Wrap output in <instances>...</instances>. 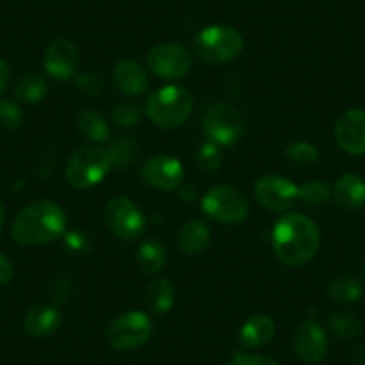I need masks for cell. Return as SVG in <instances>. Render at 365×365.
<instances>
[{"label":"cell","instance_id":"5bb4252c","mask_svg":"<svg viewBox=\"0 0 365 365\" xmlns=\"http://www.w3.org/2000/svg\"><path fill=\"white\" fill-rule=\"evenodd\" d=\"M294 349L297 356L307 364H317L326 356L328 339L322 326L315 319H307L297 326L294 333Z\"/></svg>","mask_w":365,"mask_h":365},{"label":"cell","instance_id":"d590c367","mask_svg":"<svg viewBox=\"0 0 365 365\" xmlns=\"http://www.w3.org/2000/svg\"><path fill=\"white\" fill-rule=\"evenodd\" d=\"M13 274H15V270H13L11 262H9L4 252H0V287L9 285L13 279Z\"/></svg>","mask_w":365,"mask_h":365},{"label":"cell","instance_id":"277c9868","mask_svg":"<svg viewBox=\"0 0 365 365\" xmlns=\"http://www.w3.org/2000/svg\"><path fill=\"white\" fill-rule=\"evenodd\" d=\"M111 167L113 165L106 149L99 145H84L73 150L68 158L65 178L70 187L84 190L103 182V179L110 174Z\"/></svg>","mask_w":365,"mask_h":365},{"label":"cell","instance_id":"603a6c76","mask_svg":"<svg viewBox=\"0 0 365 365\" xmlns=\"http://www.w3.org/2000/svg\"><path fill=\"white\" fill-rule=\"evenodd\" d=\"M77 129L84 138H88L93 143H104L110 140V128L108 122L101 113L93 110L81 111L77 117Z\"/></svg>","mask_w":365,"mask_h":365},{"label":"cell","instance_id":"7a4b0ae2","mask_svg":"<svg viewBox=\"0 0 365 365\" xmlns=\"http://www.w3.org/2000/svg\"><path fill=\"white\" fill-rule=\"evenodd\" d=\"M66 215L59 205L54 201L33 202L26 206L16 215L13 222L11 233L16 244L20 245H40L51 244L65 235Z\"/></svg>","mask_w":365,"mask_h":365},{"label":"cell","instance_id":"ab89813d","mask_svg":"<svg viewBox=\"0 0 365 365\" xmlns=\"http://www.w3.org/2000/svg\"><path fill=\"white\" fill-rule=\"evenodd\" d=\"M4 217H6V213H4V202L0 201V231H2V226H4Z\"/></svg>","mask_w":365,"mask_h":365},{"label":"cell","instance_id":"8992f818","mask_svg":"<svg viewBox=\"0 0 365 365\" xmlns=\"http://www.w3.org/2000/svg\"><path fill=\"white\" fill-rule=\"evenodd\" d=\"M201 208L210 219L220 224H240L249 215V202L240 190L230 185H215L206 192Z\"/></svg>","mask_w":365,"mask_h":365},{"label":"cell","instance_id":"f1b7e54d","mask_svg":"<svg viewBox=\"0 0 365 365\" xmlns=\"http://www.w3.org/2000/svg\"><path fill=\"white\" fill-rule=\"evenodd\" d=\"M333 190L329 188L328 182L319 181V179H314V181L304 182L303 187H299V199H303L308 205L321 206L326 205V202L331 199Z\"/></svg>","mask_w":365,"mask_h":365},{"label":"cell","instance_id":"6da1fadb","mask_svg":"<svg viewBox=\"0 0 365 365\" xmlns=\"http://www.w3.org/2000/svg\"><path fill=\"white\" fill-rule=\"evenodd\" d=\"M272 245L283 265L303 267L317 255L321 233L312 219L299 213H289L274 226Z\"/></svg>","mask_w":365,"mask_h":365},{"label":"cell","instance_id":"cb8c5ba5","mask_svg":"<svg viewBox=\"0 0 365 365\" xmlns=\"http://www.w3.org/2000/svg\"><path fill=\"white\" fill-rule=\"evenodd\" d=\"M138 143L133 136L120 135L115 140H111L110 147H108V154H110L111 165L118 170H124V168H129L133 163H135L136 156H138Z\"/></svg>","mask_w":365,"mask_h":365},{"label":"cell","instance_id":"d6986e66","mask_svg":"<svg viewBox=\"0 0 365 365\" xmlns=\"http://www.w3.org/2000/svg\"><path fill=\"white\" fill-rule=\"evenodd\" d=\"M61 312L56 307H47V304H40L27 312L26 319H24V328L31 336H51L52 333L58 331L61 326Z\"/></svg>","mask_w":365,"mask_h":365},{"label":"cell","instance_id":"4dcf8cb0","mask_svg":"<svg viewBox=\"0 0 365 365\" xmlns=\"http://www.w3.org/2000/svg\"><path fill=\"white\" fill-rule=\"evenodd\" d=\"M285 156L297 165H312L319 160V150L308 142H292L285 147Z\"/></svg>","mask_w":365,"mask_h":365},{"label":"cell","instance_id":"52a82bcc","mask_svg":"<svg viewBox=\"0 0 365 365\" xmlns=\"http://www.w3.org/2000/svg\"><path fill=\"white\" fill-rule=\"evenodd\" d=\"M202 133L217 145H233L244 135V117L227 103H213L202 117Z\"/></svg>","mask_w":365,"mask_h":365},{"label":"cell","instance_id":"44dd1931","mask_svg":"<svg viewBox=\"0 0 365 365\" xmlns=\"http://www.w3.org/2000/svg\"><path fill=\"white\" fill-rule=\"evenodd\" d=\"M174 287L168 279L158 278L153 283H149L145 290V301L147 307L153 314L165 315L172 310L174 307Z\"/></svg>","mask_w":365,"mask_h":365},{"label":"cell","instance_id":"f35d334b","mask_svg":"<svg viewBox=\"0 0 365 365\" xmlns=\"http://www.w3.org/2000/svg\"><path fill=\"white\" fill-rule=\"evenodd\" d=\"M351 356L354 358V361H356L358 365H365V349L364 347H354V349H351Z\"/></svg>","mask_w":365,"mask_h":365},{"label":"cell","instance_id":"d4e9b609","mask_svg":"<svg viewBox=\"0 0 365 365\" xmlns=\"http://www.w3.org/2000/svg\"><path fill=\"white\" fill-rule=\"evenodd\" d=\"M364 294L361 283L353 276H339L328 285V296L336 304L356 303Z\"/></svg>","mask_w":365,"mask_h":365},{"label":"cell","instance_id":"7402d4cb","mask_svg":"<svg viewBox=\"0 0 365 365\" xmlns=\"http://www.w3.org/2000/svg\"><path fill=\"white\" fill-rule=\"evenodd\" d=\"M136 262H138V267L145 274L160 272V270H163L165 263H167V249L161 244V240L149 238L138 247Z\"/></svg>","mask_w":365,"mask_h":365},{"label":"cell","instance_id":"74e56055","mask_svg":"<svg viewBox=\"0 0 365 365\" xmlns=\"http://www.w3.org/2000/svg\"><path fill=\"white\" fill-rule=\"evenodd\" d=\"M179 192H181V199L187 202H192L195 197H197V190H195L192 185H181L179 187Z\"/></svg>","mask_w":365,"mask_h":365},{"label":"cell","instance_id":"2e32d148","mask_svg":"<svg viewBox=\"0 0 365 365\" xmlns=\"http://www.w3.org/2000/svg\"><path fill=\"white\" fill-rule=\"evenodd\" d=\"M113 81L125 97H140L149 88V77L145 70L133 59H120L113 66Z\"/></svg>","mask_w":365,"mask_h":365},{"label":"cell","instance_id":"e0dca14e","mask_svg":"<svg viewBox=\"0 0 365 365\" xmlns=\"http://www.w3.org/2000/svg\"><path fill=\"white\" fill-rule=\"evenodd\" d=\"M331 190L333 201L344 212H358L365 206V181L360 175H340Z\"/></svg>","mask_w":365,"mask_h":365},{"label":"cell","instance_id":"7c38bea8","mask_svg":"<svg viewBox=\"0 0 365 365\" xmlns=\"http://www.w3.org/2000/svg\"><path fill=\"white\" fill-rule=\"evenodd\" d=\"M142 178L149 187L158 190H178L185 179V168L178 158L158 154L143 163Z\"/></svg>","mask_w":365,"mask_h":365},{"label":"cell","instance_id":"8d00e7d4","mask_svg":"<svg viewBox=\"0 0 365 365\" xmlns=\"http://www.w3.org/2000/svg\"><path fill=\"white\" fill-rule=\"evenodd\" d=\"M11 83V70H9V65L0 58V93L6 90Z\"/></svg>","mask_w":365,"mask_h":365},{"label":"cell","instance_id":"9c48e42d","mask_svg":"<svg viewBox=\"0 0 365 365\" xmlns=\"http://www.w3.org/2000/svg\"><path fill=\"white\" fill-rule=\"evenodd\" d=\"M147 65L150 72L161 79L178 81L187 77L192 68V54L188 48L172 41L154 45L147 54Z\"/></svg>","mask_w":365,"mask_h":365},{"label":"cell","instance_id":"ffe728a7","mask_svg":"<svg viewBox=\"0 0 365 365\" xmlns=\"http://www.w3.org/2000/svg\"><path fill=\"white\" fill-rule=\"evenodd\" d=\"M212 231L202 220H190L179 231V249L188 256H197L210 245Z\"/></svg>","mask_w":365,"mask_h":365},{"label":"cell","instance_id":"e575fe53","mask_svg":"<svg viewBox=\"0 0 365 365\" xmlns=\"http://www.w3.org/2000/svg\"><path fill=\"white\" fill-rule=\"evenodd\" d=\"M66 247L72 252H84L88 249V238L81 235L79 231H72L66 235Z\"/></svg>","mask_w":365,"mask_h":365},{"label":"cell","instance_id":"5b68a950","mask_svg":"<svg viewBox=\"0 0 365 365\" xmlns=\"http://www.w3.org/2000/svg\"><path fill=\"white\" fill-rule=\"evenodd\" d=\"M195 54L206 65H224L240 56L244 38L231 26H210L195 36Z\"/></svg>","mask_w":365,"mask_h":365},{"label":"cell","instance_id":"4316f807","mask_svg":"<svg viewBox=\"0 0 365 365\" xmlns=\"http://www.w3.org/2000/svg\"><path fill=\"white\" fill-rule=\"evenodd\" d=\"M328 326L340 339H354L361 333L360 321L354 315L346 314V312H335V314L329 315Z\"/></svg>","mask_w":365,"mask_h":365},{"label":"cell","instance_id":"484cf974","mask_svg":"<svg viewBox=\"0 0 365 365\" xmlns=\"http://www.w3.org/2000/svg\"><path fill=\"white\" fill-rule=\"evenodd\" d=\"M47 81L41 76H36V73H27L15 86V96L19 97V101H22L26 104L41 103L47 97Z\"/></svg>","mask_w":365,"mask_h":365},{"label":"cell","instance_id":"f546056e","mask_svg":"<svg viewBox=\"0 0 365 365\" xmlns=\"http://www.w3.org/2000/svg\"><path fill=\"white\" fill-rule=\"evenodd\" d=\"M111 120H113L118 128L131 129L142 120V110H140L136 104L120 103L113 108V111H111Z\"/></svg>","mask_w":365,"mask_h":365},{"label":"cell","instance_id":"3957f363","mask_svg":"<svg viewBox=\"0 0 365 365\" xmlns=\"http://www.w3.org/2000/svg\"><path fill=\"white\" fill-rule=\"evenodd\" d=\"M194 97L187 88L170 84L156 90L147 101V117L161 129H175L190 118Z\"/></svg>","mask_w":365,"mask_h":365},{"label":"cell","instance_id":"83f0119b","mask_svg":"<svg viewBox=\"0 0 365 365\" xmlns=\"http://www.w3.org/2000/svg\"><path fill=\"white\" fill-rule=\"evenodd\" d=\"M195 161H197L199 168H201L202 172H208V174L217 172L224 161L220 145L206 140V142L201 143V147H199L197 154H195Z\"/></svg>","mask_w":365,"mask_h":365},{"label":"cell","instance_id":"30bf717a","mask_svg":"<svg viewBox=\"0 0 365 365\" xmlns=\"http://www.w3.org/2000/svg\"><path fill=\"white\" fill-rule=\"evenodd\" d=\"M106 224L111 233L125 242L138 240L145 231V217L128 197H115L106 206Z\"/></svg>","mask_w":365,"mask_h":365},{"label":"cell","instance_id":"ac0fdd59","mask_svg":"<svg viewBox=\"0 0 365 365\" xmlns=\"http://www.w3.org/2000/svg\"><path fill=\"white\" fill-rule=\"evenodd\" d=\"M276 333V326L269 315H252L247 321L242 324L240 331H238V340L247 349H255V347H263L274 339Z\"/></svg>","mask_w":365,"mask_h":365},{"label":"cell","instance_id":"9a60e30c","mask_svg":"<svg viewBox=\"0 0 365 365\" xmlns=\"http://www.w3.org/2000/svg\"><path fill=\"white\" fill-rule=\"evenodd\" d=\"M339 147L353 156L365 154V110H349L340 115L335 124Z\"/></svg>","mask_w":365,"mask_h":365},{"label":"cell","instance_id":"4fadbf2b","mask_svg":"<svg viewBox=\"0 0 365 365\" xmlns=\"http://www.w3.org/2000/svg\"><path fill=\"white\" fill-rule=\"evenodd\" d=\"M43 68L58 81L72 79L79 68V51L73 41L66 38H56L47 45L43 54Z\"/></svg>","mask_w":365,"mask_h":365},{"label":"cell","instance_id":"d6a6232c","mask_svg":"<svg viewBox=\"0 0 365 365\" xmlns=\"http://www.w3.org/2000/svg\"><path fill=\"white\" fill-rule=\"evenodd\" d=\"M77 90L88 97H99L104 90V83L97 73L93 72H83L76 79Z\"/></svg>","mask_w":365,"mask_h":365},{"label":"cell","instance_id":"ba28073f","mask_svg":"<svg viewBox=\"0 0 365 365\" xmlns=\"http://www.w3.org/2000/svg\"><path fill=\"white\" fill-rule=\"evenodd\" d=\"M153 335V322L143 312L131 310L118 315L106 331L108 346L115 351H133L142 347Z\"/></svg>","mask_w":365,"mask_h":365},{"label":"cell","instance_id":"1f68e13d","mask_svg":"<svg viewBox=\"0 0 365 365\" xmlns=\"http://www.w3.org/2000/svg\"><path fill=\"white\" fill-rule=\"evenodd\" d=\"M22 120V110L13 101L0 99V128L8 129V131H15V129L20 128Z\"/></svg>","mask_w":365,"mask_h":365},{"label":"cell","instance_id":"8fae6325","mask_svg":"<svg viewBox=\"0 0 365 365\" xmlns=\"http://www.w3.org/2000/svg\"><path fill=\"white\" fill-rule=\"evenodd\" d=\"M255 195L259 205L272 212H289L299 201V187L282 175H263L256 181Z\"/></svg>","mask_w":365,"mask_h":365},{"label":"cell","instance_id":"836d02e7","mask_svg":"<svg viewBox=\"0 0 365 365\" xmlns=\"http://www.w3.org/2000/svg\"><path fill=\"white\" fill-rule=\"evenodd\" d=\"M230 365H279L274 358L265 354H251V353H237L231 358Z\"/></svg>","mask_w":365,"mask_h":365}]
</instances>
